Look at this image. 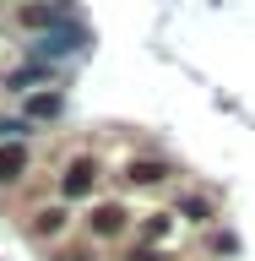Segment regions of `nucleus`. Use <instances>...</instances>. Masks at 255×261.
I'll return each instance as SVG.
<instances>
[{
    "label": "nucleus",
    "mask_w": 255,
    "mask_h": 261,
    "mask_svg": "<svg viewBox=\"0 0 255 261\" xmlns=\"http://www.w3.org/2000/svg\"><path fill=\"white\" fill-rule=\"evenodd\" d=\"M98 191V158H87V152H76V158H65L60 169V201H81V196Z\"/></svg>",
    "instance_id": "1"
},
{
    "label": "nucleus",
    "mask_w": 255,
    "mask_h": 261,
    "mask_svg": "<svg viewBox=\"0 0 255 261\" xmlns=\"http://www.w3.org/2000/svg\"><path fill=\"white\" fill-rule=\"evenodd\" d=\"M81 44H87V33L81 28H54V33H38V44H27L33 60H71V55H81Z\"/></svg>",
    "instance_id": "2"
},
{
    "label": "nucleus",
    "mask_w": 255,
    "mask_h": 261,
    "mask_svg": "<svg viewBox=\"0 0 255 261\" xmlns=\"http://www.w3.org/2000/svg\"><path fill=\"white\" fill-rule=\"evenodd\" d=\"M11 16L22 33H54V28H65V0H22Z\"/></svg>",
    "instance_id": "3"
},
{
    "label": "nucleus",
    "mask_w": 255,
    "mask_h": 261,
    "mask_svg": "<svg viewBox=\"0 0 255 261\" xmlns=\"http://www.w3.org/2000/svg\"><path fill=\"white\" fill-rule=\"evenodd\" d=\"M71 228V201H44L38 212H27V240H60Z\"/></svg>",
    "instance_id": "4"
},
{
    "label": "nucleus",
    "mask_w": 255,
    "mask_h": 261,
    "mask_svg": "<svg viewBox=\"0 0 255 261\" xmlns=\"http://www.w3.org/2000/svg\"><path fill=\"white\" fill-rule=\"evenodd\" d=\"M130 228V207L125 201H98L93 212H87V234L93 240H120Z\"/></svg>",
    "instance_id": "5"
},
{
    "label": "nucleus",
    "mask_w": 255,
    "mask_h": 261,
    "mask_svg": "<svg viewBox=\"0 0 255 261\" xmlns=\"http://www.w3.org/2000/svg\"><path fill=\"white\" fill-rule=\"evenodd\" d=\"M168 174H174V169H168L163 158H136L125 169V185H136V191H158V185H168Z\"/></svg>",
    "instance_id": "6"
},
{
    "label": "nucleus",
    "mask_w": 255,
    "mask_h": 261,
    "mask_svg": "<svg viewBox=\"0 0 255 261\" xmlns=\"http://www.w3.org/2000/svg\"><path fill=\"white\" fill-rule=\"evenodd\" d=\"M60 114H65V93H54V87L22 98V120H33V125H38V120H60Z\"/></svg>",
    "instance_id": "7"
},
{
    "label": "nucleus",
    "mask_w": 255,
    "mask_h": 261,
    "mask_svg": "<svg viewBox=\"0 0 255 261\" xmlns=\"http://www.w3.org/2000/svg\"><path fill=\"white\" fill-rule=\"evenodd\" d=\"M27 163H33L27 142H0V185H16L27 174Z\"/></svg>",
    "instance_id": "8"
},
{
    "label": "nucleus",
    "mask_w": 255,
    "mask_h": 261,
    "mask_svg": "<svg viewBox=\"0 0 255 261\" xmlns=\"http://www.w3.org/2000/svg\"><path fill=\"white\" fill-rule=\"evenodd\" d=\"M54 76V71H49L44 60H33V65H22V71H11V76H6V87H11V93H27L33 82H49Z\"/></svg>",
    "instance_id": "9"
},
{
    "label": "nucleus",
    "mask_w": 255,
    "mask_h": 261,
    "mask_svg": "<svg viewBox=\"0 0 255 261\" xmlns=\"http://www.w3.org/2000/svg\"><path fill=\"white\" fill-rule=\"evenodd\" d=\"M141 234H147V245H168V234H174V212H152L141 223Z\"/></svg>",
    "instance_id": "10"
},
{
    "label": "nucleus",
    "mask_w": 255,
    "mask_h": 261,
    "mask_svg": "<svg viewBox=\"0 0 255 261\" xmlns=\"http://www.w3.org/2000/svg\"><path fill=\"white\" fill-rule=\"evenodd\" d=\"M179 218H185V223H207V218H212V201H201V196H185V201H179Z\"/></svg>",
    "instance_id": "11"
},
{
    "label": "nucleus",
    "mask_w": 255,
    "mask_h": 261,
    "mask_svg": "<svg viewBox=\"0 0 255 261\" xmlns=\"http://www.w3.org/2000/svg\"><path fill=\"white\" fill-rule=\"evenodd\" d=\"M130 261H168V250H163V245H141Z\"/></svg>",
    "instance_id": "12"
}]
</instances>
